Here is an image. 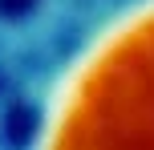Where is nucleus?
I'll return each instance as SVG.
<instances>
[{
	"label": "nucleus",
	"instance_id": "1",
	"mask_svg": "<svg viewBox=\"0 0 154 150\" xmlns=\"http://www.w3.org/2000/svg\"><path fill=\"white\" fill-rule=\"evenodd\" d=\"M29 130H32L29 110H12V114H8V122H4V134H8V142H24V138H29Z\"/></svg>",
	"mask_w": 154,
	"mask_h": 150
},
{
	"label": "nucleus",
	"instance_id": "2",
	"mask_svg": "<svg viewBox=\"0 0 154 150\" xmlns=\"http://www.w3.org/2000/svg\"><path fill=\"white\" fill-rule=\"evenodd\" d=\"M24 4H32V0H0V8H4V12H20Z\"/></svg>",
	"mask_w": 154,
	"mask_h": 150
}]
</instances>
